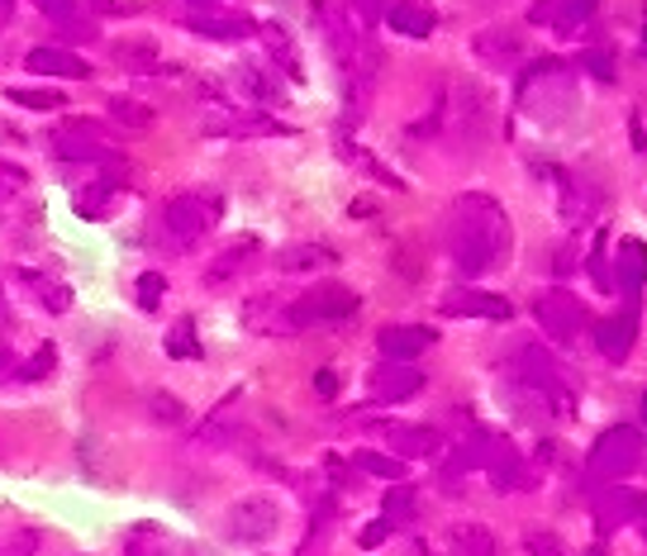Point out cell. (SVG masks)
<instances>
[{
  "label": "cell",
  "mask_w": 647,
  "mask_h": 556,
  "mask_svg": "<svg viewBox=\"0 0 647 556\" xmlns=\"http://www.w3.org/2000/svg\"><path fill=\"white\" fill-rule=\"evenodd\" d=\"M643 57H647V20H643Z\"/></svg>",
  "instance_id": "obj_51"
},
{
  "label": "cell",
  "mask_w": 647,
  "mask_h": 556,
  "mask_svg": "<svg viewBox=\"0 0 647 556\" xmlns=\"http://www.w3.org/2000/svg\"><path fill=\"white\" fill-rule=\"evenodd\" d=\"M586 556H609V552H605V547H599V543H595V547H591V552H586Z\"/></svg>",
  "instance_id": "obj_50"
},
{
  "label": "cell",
  "mask_w": 647,
  "mask_h": 556,
  "mask_svg": "<svg viewBox=\"0 0 647 556\" xmlns=\"http://www.w3.org/2000/svg\"><path fill=\"white\" fill-rule=\"evenodd\" d=\"M148 415H153L157 423H181V419H186V405L177 400V395L157 390V395H153V400H148Z\"/></svg>",
  "instance_id": "obj_38"
},
{
  "label": "cell",
  "mask_w": 647,
  "mask_h": 556,
  "mask_svg": "<svg viewBox=\"0 0 647 556\" xmlns=\"http://www.w3.org/2000/svg\"><path fill=\"white\" fill-rule=\"evenodd\" d=\"M581 62H586V72H595L599 82H614V57H609V48H591V53L581 57Z\"/></svg>",
  "instance_id": "obj_44"
},
{
  "label": "cell",
  "mask_w": 647,
  "mask_h": 556,
  "mask_svg": "<svg viewBox=\"0 0 647 556\" xmlns=\"http://www.w3.org/2000/svg\"><path fill=\"white\" fill-rule=\"evenodd\" d=\"M471 53H477L491 72H514L519 62H524L529 43H524V34H519L514 24H491V29H481V34L471 39Z\"/></svg>",
  "instance_id": "obj_10"
},
{
  "label": "cell",
  "mask_w": 647,
  "mask_h": 556,
  "mask_svg": "<svg viewBox=\"0 0 647 556\" xmlns=\"http://www.w3.org/2000/svg\"><path fill=\"white\" fill-rule=\"evenodd\" d=\"M109 119L124 124V129H148L157 115L148 101H138V95H109Z\"/></svg>",
  "instance_id": "obj_29"
},
{
  "label": "cell",
  "mask_w": 647,
  "mask_h": 556,
  "mask_svg": "<svg viewBox=\"0 0 647 556\" xmlns=\"http://www.w3.org/2000/svg\"><path fill=\"white\" fill-rule=\"evenodd\" d=\"M153 556H157V552H153ZM163 556H186V552H163Z\"/></svg>",
  "instance_id": "obj_54"
},
{
  "label": "cell",
  "mask_w": 647,
  "mask_h": 556,
  "mask_svg": "<svg viewBox=\"0 0 647 556\" xmlns=\"http://www.w3.org/2000/svg\"><path fill=\"white\" fill-rule=\"evenodd\" d=\"M163 291H167V281L157 272H144L138 276V310H157L163 305Z\"/></svg>",
  "instance_id": "obj_40"
},
{
  "label": "cell",
  "mask_w": 647,
  "mask_h": 556,
  "mask_svg": "<svg viewBox=\"0 0 647 556\" xmlns=\"http://www.w3.org/2000/svg\"><path fill=\"white\" fill-rule=\"evenodd\" d=\"M109 57H115V67H124V72H157L163 67L153 39H115L109 43Z\"/></svg>",
  "instance_id": "obj_26"
},
{
  "label": "cell",
  "mask_w": 647,
  "mask_h": 556,
  "mask_svg": "<svg viewBox=\"0 0 647 556\" xmlns=\"http://www.w3.org/2000/svg\"><path fill=\"white\" fill-rule=\"evenodd\" d=\"M390 533H396V528H390V523H386V518H376V523H367V528H362V533H357V543H362V547H367V552H372V547H382V543H386V537H390Z\"/></svg>",
  "instance_id": "obj_45"
},
{
  "label": "cell",
  "mask_w": 647,
  "mask_h": 556,
  "mask_svg": "<svg viewBox=\"0 0 647 556\" xmlns=\"http://www.w3.org/2000/svg\"><path fill=\"white\" fill-rule=\"evenodd\" d=\"M53 153L62 162H105L109 157V143H105V124L101 119H86V115H72L53 129Z\"/></svg>",
  "instance_id": "obj_7"
},
{
  "label": "cell",
  "mask_w": 647,
  "mask_h": 556,
  "mask_svg": "<svg viewBox=\"0 0 647 556\" xmlns=\"http://www.w3.org/2000/svg\"><path fill=\"white\" fill-rule=\"evenodd\" d=\"M353 314H357V291H348V285H314L295 305H286V324L291 333H300L314 324H343Z\"/></svg>",
  "instance_id": "obj_4"
},
{
  "label": "cell",
  "mask_w": 647,
  "mask_h": 556,
  "mask_svg": "<svg viewBox=\"0 0 647 556\" xmlns=\"http://www.w3.org/2000/svg\"><path fill=\"white\" fill-rule=\"evenodd\" d=\"M258 34H262V43H267V53H272V62L286 76H295L300 82V62H295V43L286 39V29L281 24H258Z\"/></svg>",
  "instance_id": "obj_28"
},
{
  "label": "cell",
  "mask_w": 647,
  "mask_h": 556,
  "mask_svg": "<svg viewBox=\"0 0 647 556\" xmlns=\"http://www.w3.org/2000/svg\"><path fill=\"white\" fill-rule=\"evenodd\" d=\"M6 10H10V0H0V14H6Z\"/></svg>",
  "instance_id": "obj_53"
},
{
  "label": "cell",
  "mask_w": 647,
  "mask_h": 556,
  "mask_svg": "<svg viewBox=\"0 0 647 556\" xmlns=\"http://www.w3.org/2000/svg\"><path fill=\"white\" fill-rule=\"evenodd\" d=\"M276 528H281V510L272 495H243V500H233L225 514V533L233 543H267Z\"/></svg>",
  "instance_id": "obj_6"
},
{
  "label": "cell",
  "mask_w": 647,
  "mask_h": 556,
  "mask_svg": "<svg viewBox=\"0 0 647 556\" xmlns=\"http://www.w3.org/2000/svg\"><path fill=\"white\" fill-rule=\"evenodd\" d=\"M519 109L533 115L539 124H557L562 115H572V109H576L572 72H566L557 57L529 62L524 76H519Z\"/></svg>",
  "instance_id": "obj_2"
},
{
  "label": "cell",
  "mask_w": 647,
  "mask_h": 556,
  "mask_svg": "<svg viewBox=\"0 0 647 556\" xmlns=\"http://www.w3.org/2000/svg\"><path fill=\"white\" fill-rule=\"evenodd\" d=\"M443 547L448 556H495V533L486 523H452Z\"/></svg>",
  "instance_id": "obj_24"
},
{
  "label": "cell",
  "mask_w": 647,
  "mask_h": 556,
  "mask_svg": "<svg viewBox=\"0 0 647 556\" xmlns=\"http://www.w3.org/2000/svg\"><path fill=\"white\" fill-rule=\"evenodd\" d=\"M167 357H200V338H196V324L181 319L167 328Z\"/></svg>",
  "instance_id": "obj_35"
},
{
  "label": "cell",
  "mask_w": 647,
  "mask_h": 556,
  "mask_svg": "<svg viewBox=\"0 0 647 556\" xmlns=\"http://www.w3.org/2000/svg\"><path fill=\"white\" fill-rule=\"evenodd\" d=\"M205 134L219 138H252V134H286L276 119L267 115H243V109H210L205 115Z\"/></svg>",
  "instance_id": "obj_17"
},
{
  "label": "cell",
  "mask_w": 647,
  "mask_h": 556,
  "mask_svg": "<svg viewBox=\"0 0 647 556\" xmlns=\"http://www.w3.org/2000/svg\"><path fill=\"white\" fill-rule=\"evenodd\" d=\"M599 10V0H557V14H552V29L557 34H576L581 24H591Z\"/></svg>",
  "instance_id": "obj_33"
},
{
  "label": "cell",
  "mask_w": 647,
  "mask_h": 556,
  "mask_svg": "<svg viewBox=\"0 0 647 556\" xmlns=\"http://www.w3.org/2000/svg\"><path fill=\"white\" fill-rule=\"evenodd\" d=\"M638 462H643V433L628 423L605 428L591 448V475H599V481H624L628 471H638Z\"/></svg>",
  "instance_id": "obj_5"
},
{
  "label": "cell",
  "mask_w": 647,
  "mask_h": 556,
  "mask_svg": "<svg viewBox=\"0 0 647 556\" xmlns=\"http://www.w3.org/2000/svg\"><path fill=\"white\" fill-rule=\"evenodd\" d=\"M634 338H638V305L609 314V319H599V328H595V347L605 361H624Z\"/></svg>",
  "instance_id": "obj_14"
},
{
  "label": "cell",
  "mask_w": 647,
  "mask_h": 556,
  "mask_svg": "<svg viewBox=\"0 0 647 556\" xmlns=\"http://www.w3.org/2000/svg\"><path fill=\"white\" fill-rule=\"evenodd\" d=\"M24 167H14V162H0V204H6L10 196H20L24 190Z\"/></svg>",
  "instance_id": "obj_42"
},
{
  "label": "cell",
  "mask_w": 647,
  "mask_h": 556,
  "mask_svg": "<svg viewBox=\"0 0 647 556\" xmlns=\"http://www.w3.org/2000/svg\"><path fill=\"white\" fill-rule=\"evenodd\" d=\"M219 214H225V200H219L215 190H181V196L167 200L163 224H167V233L177 238L181 248H191V243H200V238L219 224Z\"/></svg>",
  "instance_id": "obj_3"
},
{
  "label": "cell",
  "mask_w": 647,
  "mask_h": 556,
  "mask_svg": "<svg viewBox=\"0 0 647 556\" xmlns=\"http://www.w3.org/2000/svg\"><path fill=\"white\" fill-rule=\"evenodd\" d=\"M53 361H58V353H53V343H43V347H39V353H34V357H29V361H24V367H20V376H24V380H43V376H53Z\"/></svg>",
  "instance_id": "obj_39"
},
{
  "label": "cell",
  "mask_w": 647,
  "mask_h": 556,
  "mask_svg": "<svg viewBox=\"0 0 647 556\" xmlns=\"http://www.w3.org/2000/svg\"><path fill=\"white\" fill-rule=\"evenodd\" d=\"M343 157H353L357 167H367V171H372V177L382 181V186H390V190H405V181L396 177V171H390V167H382V162H376V157H367V153H357L353 143H343Z\"/></svg>",
  "instance_id": "obj_37"
},
{
  "label": "cell",
  "mask_w": 647,
  "mask_h": 556,
  "mask_svg": "<svg viewBox=\"0 0 647 556\" xmlns=\"http://www.w3.org/2000/svg\"><path fill=\"white\" fill-rule=\"evenodd\" d=\"M34 552H39V533L34 528H20L14 537L0 543V556H34Z\"/></svg>",
  "instance_id": "obj_41"
},
{
  "label": "cell",
  "mask_w": 647,
  "mask_h": 556,
  "mask_svg": "<svg viewBox=\"0 0 647 556\" xmlns=\"http://www.w3.org/2000/svg\"><path fill=\"white\" fill-rule=\"evenodd\" d=\"M367 390H372L376 405H400V400H409V395L424 390V371L415 367V361H386V367L372 371Z\"/></svg>",
  "instance_id": "obj_12"
},
{
  "label": "cell",
  "mask_w": 647,
  "mask_h": 556,
  "mask_svg": "<svg viewBox=\"0 0 647 556\" xmlns=\"http://www.w3.org/2000/svg\"><path fill=\"white\" fill-rule=\"evenodd\" d=\"M634 523H638V533L647 537V495H638V500H634Z\"/></svg>",
  "instance_id": "obj_49"
},
{
  "label": "cell",
  "mask_w": 647,
  "mask_h": 556,
  "mask_svg": "<svg viewBox=\"0 0 647 556\" xmlns=\"http://www.w3.org/2000/svg\"><path fill=\"white\" fill-rule=\"evenodd\" d=\"M533 319H539V328L547 333L552 343H576L581 328H591V314H586V305H581L572 291H547V295H539V305H533Z\"/></svg>",
  "instance_id": "obj_8"
},
{
  "label": "cell",
  "mask_w": 647,
  "mask_h": 556,
  "mask_svg": "<svg viewBox=\"0 0 647 556\" xmlns=\"http://www.w3.org/2000/svg\"><path fill=\"white\" fill-rule=\"evenodd\" d=\"M272 262H276V272H286V276H310V272L338 266V252L324 243H291V248H281Z\"/></svg>",
  "instance_id": "obj_18"
},
{
  "label": "cell",
  "mask_w": 647,
  "mask_h": 556,
  "mask_svg": "<svg viewBox=\"0 0 647 556\" xmlns=\"http://www.w3.org/2000/svg\"><path fill=\"white\" fill-rule=\"evenodd\" d=\"M386 24L396 29V34H405V39H429L438 14L424 6V0H396V6L386 10Z\"/></svg>",
  "instance_id": "obj_23"
},
{
  "label": "cell",
  "mask_w": 647,
  "mask_h": 556,
  "mask_svg": "<svg viewBox=\"0 0 647 556\" xmlns=\"http://www.w3.org/2000/svg\"><path fill=\"white\" fill-rule=\"evenodd\" d=\"M34 6L49 14V20H58V24H67L72 20V10H76V0H34Z\"/></svg>",
  "instance_id": "obj_46"
},
{
  "label": "cell",
  "mask_w": 647,
  "mask_h": 556,
  "mask_svg": "<svg viewBox=\"0 0 647 556\" xmlns=\"http://www.w3.org/2000/svg\"><path fill=\"white\" fill-rule=\"evenodd\" d=\"M510 248H514V233H510V214L495 196L486 190H467V196L452 200L448 210V252H452V266L462 272L467 281H481L500 272L510 262Z\"/></svg>",
  "instance_id": "obj_1"
},
{
  "label": "cell",
  "mask_w": 647,
  "mask_h": 556,
  "mask_svg": "<svg viewBox=\"0 0 647 556\" xmlns=\"http://www.w3.org/2000/svg\"><path fill=\"white\" fill-rule=\"evenodd\" d=\"M614 285L634 300L647 285V243L643 238H624L619 252H614Z\"/></svg>",
  "instance_id": "obj_19"
},
{
  "label": "cell",
  "mask_w": 647,
  "mask_h": 556,
  "mask_svg": "<svg viewBox=\"0 0 647 556\" xmlns=\"http://www.w3.org/2000/svg\"><path fill=\"white\" fill-rule=\"evenodd\" d=\"M415 514H419V495H415V485L396 481V485L386 490V500H382V518L390 523V528H409V523H415Z\"/></svg>",
  "instance_id": "obj_27"
},
{
  "label": "cell",
  "mask_w": 647,
  "mask_h": 556,
  "mask_svg": "<svg viewBox=\"0 0 647 556\" xmlns=\"http://www.w3.org/2000/svg\"><path fill=\"white\" fill-rule=\"evenodd\" d=\"M314 390H320L324 400H328V395H338V376L334 371H320V376H314Z\"/></svg>",
  "instance_id": "obj_48"
},
{
  "label": "cell",
  "mask_w": 647,
  "mask_h": 556,
  "mask_svg": "<svg viewBox=\"0 0 647 556\" xmlns=\"http://www.w3.org/2000/svg\"><path fill=\"white\" fill-rule=\"evenodd\" d=\"M233 82H239V86L248 91V101H258V105H281L276 82H272V76H267L262 67H252V62H243V67L233 72Z\"/></svg>",
  "instance_id": "obj_30"
},
{
  "label": "cell",
  "mask_w": 647,
  "mask_h": 556,
  "mask_svg": "<svg viewBox=\"0 0 647 556\" xmlns=\"http://www.w3.org/2000/svg\"><path fill=\"white\" fill-rule=\"evenodd\" d=\"M448 115H452V129L471 138V143H481L486 138V124H491V109H486V95L477 82H457L452 86V101L443 105Z\"/></svg>",
  "instance_id": "obj_11"
},
{
  "label": "cell",
  "mask_w": 647,
  "mask_h": 556,
  "mask_svg": "<svg viewBox=\"0 0 647 556\" xmlns=\"http://www.w3.org/2000/svg\"><path fill=\"white\" fill-rule=\"evenodd\" d=\"M438 310L448 319H510V305L500 295H486V291H448L438 300Z\"/></svg>",
  "instance_id": "obj_15"
},
{
  "label": "cell",
  "mask_w": 647,
  "mask_h": 556,
  "mask_svg": "<svg viewBox=\"0 0 647 556\" xmlns=\"http://www.w3.org/2000/svg\"><path fill=\"white\" fill-rule=\"evenodd\" d=\"M252 252H258V238H239V243L219 248L215 258H210V266H205V285H210V291H225V285H233V281L248 272Z\"/></svg>",
  "instance_id": "obj_16"
},
{
  "label": "cell",
  "mask_w": 647,
  "mask_h": 556,
  "mask_svg": "<svg viewBox=\"0 0 647 556\" xmlns=\"http://www.w3.org/2000/svg\"><path fill=\"white\" fill-rule=\"evenodd\" d=\"M24 67L39 72V76H62V82H86V76H91L86 62L76 53H67V48H29Z\"/></svg>",
  "instance_id": "obj_20"
},
{
  "label": "cell",
  "mask_w": 647,
  "mask_h": 556,
  "mask_svg": "<svg viewBox=\"0 0 647 556\" xmlns=\"http://www.w3.org/2000/svg\"><path fill=\"white\" fill-rule=\"evenodd\" d=\"M434 343H438V333L424 324H386L376 333V347H382L386 361H415L419 353H429Z\"/></svg>",
  "instance_id": "obj_13"
},
{
  "label": "cell",
  "mask_w": 647,
  "mask_h": 556,
  "mask_svg": "<svg viewBox=\"0 0 647 556\" xmlns=\"http://www.w3.org/2000/svg\"><path fill=\"white\" fill-rule=\"evenodd\" d=\"M186 29L200 39H219V43H239V39L258 34V24H252L248 14H200V10L186 20Z\"/></svg>",
  "instance_id": "obj_21"
},
{
  "label": "cell",
  "mask_w": 647,
  "mask_h": 556,
  "mask_svg": "<svg viewBox=\"0 0 647 556\" xmlns=\"http://www.w3.org/2000/svg\"><path fill=\"white\" fill-rule=\"evenodd\" d=\"M353 6H357L362 20H382L386 14V0H353Z\"/></svg>",
  "instance_id": "obj_47"
},
{
  "label": "cell",
  "mask_w": 647,
  "mask_h": 556,
  "mask_svg": "<svg viewBox=\"0 0 647 556\" xmlns=\"http://www.w3.org/2000/svg\"><path fill=\"white\" fill-rule=\"evenodd\" d=\"M353 466L362 475H376V481H405V462L400 457H390V452H372V448H362L353 457Z\"/></svg>",
  "instance_id": "obj_31"
},
{
  "label": "cell",
  "mask_w": 647,
  "mask_h": 556,
  "mask_svg": "<svg viewBox=\"0 0 647 556\" xmlns=\"http://www.w3.org/2000/svg\"><path fill=\"white\" fill-rule=\"evenodd\" d=\"M24 285H34V295H39V305L43 310H53V314H67L72 310V291L62 281H43V276H34V272H14Z\"/></svg>",
  "instance_id": "obj_32"
},
{
  "label": "cell",
  "mask_w": 647,
  "mask_h": 556,
  "mask_svg": "<svg viewBox=\"0 0 647 556\" xmlns=\"http://www.w3.org/2000/svg\"><path fill=\"white\" fill-rule=\"evenodd\" d=\"M634 490H624V485H605L599 490V500H595V523L599 528H624V523H634Z\"/></svg>",
  "instance_id": "obj_25"
},
{
  "label": "cell",
  "mask_w": 647,
  "mask_h": 556,
  "mask_svg": "<svg viewBox=\"0 0 647 556\" xmlns=\"http://www.w3.org/2000/svg\"><path fill=\"white\" fill-rule=\"evenodd\" d=\"M519 380H529L533 390H543L547 400H552V409H557V419H572L576 395H572V386H562L557 367H552V357L543 353L539 343H529L524 353H519Z\"/></svg>",
  "instance_id": "obj_9"
},
{
  "label": "cell",
  "mask_w": 647,
  "mask_h": 556,
  "mask_svg": "<svg viewBox=\"0 0 647 556\" xmlns=\"http://www.w3.org/2000/svg\"><path fill=\"white\" fill-rule=\"evenodd\" d=\"M643 423H647V390H643Z\"/></svg>",
  "instance_id": "obj_52"
},
{
  "label": "cell",
  "mask_w": 647,
  "mask_h": 556,
  "mask_svg": "<svg viewBox=\"0 0 647 556\" xmlns=\"http://www.w3.org/2000/svg\"><path fill=\"white\" fill-rule=\"evenodd\" d=\"M239 400H243V395L239 390H233V395H225V405H219L215 409V415L210 419H205L200 423V442H219V438H229V428H233V419H239Z\"/></svg>",
  "instance_id": "obj_34"
},
{
  "label": "cell",
  "mask_w": 647,
  "mask_h": 556,
  "mask_svg": "<svg viewBox=\"0 0 647 556\" xmlns=\"http://www.w3.org/2000/svg\"><path fill=\"white\" fill-rule=\"evenodd\" d=\"M6 101H14V105H24V109H58L62 105V95L58 91H49V86H10L6 91Z\"/></svg>",
  "instance_id": "obj_36"
},
{
  "label": "cell",
  "mask_w": 647,
  "mask_h": 556,
  "mask_svg": "<svg viewBox=\"0 0 647 556\" xmlns=\"http://www.w3.org/2000/svg\"><path fill=\"white\" fill-rule=\"evenodd\" d=\"M382 433L390 438V448H396L390 457H400V462L405 457H434L438 442H443L438 428H424V423H382Z\"/></svg>",
  "instance_id": "obj_22"
},
{
  "label": "cell",
  "mask_w": 647,
  "mask_h": 556,
  "mask_svg": "<svg viewBox=\"0 0 647 556\" xmlns=\"http://www.w3.org/2000/svg\"><path fill=\"white\" fill-rule=\"evenodd\" d=\"M524 547H529V556H566L557 533H529V537H524Z\"/></svg>",
  "instance_id": "obj_43"
}]
</instances>
